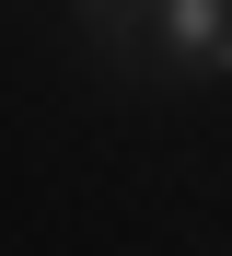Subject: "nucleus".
Returning <instances> with one entry per match:
<instances>
[{
  "mask_svg": "<svg viewBox=\"0 0 232 256\" xmlns=\"http://www.w3.org/2000/svg\"><path fill=\"white\" fill-rule=\"evenodd\" d=\"M151 35L174 70H232V0H151Z\"/></svg>",
  "mask_w": 232,
  "mask_h": 256,
  "instance_id": "f257e3e1",
  "label": "nucleus"
},
{
  "mask_svg": "<svg viewBox=\"0 0 232 256\" xmlns=\"http://www.w3.org/2000/svg\"><path fill=\"white\" fill-rule=\"evenodd\" d=\"M70 12H81L93 35H128V0H70Z\"/></svg>",
  "mask_w": 232,
  "mask_h": 256,
  "instance_id": "f03ea898",
  "label": "nucleus"
}]
</instances>
